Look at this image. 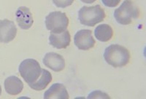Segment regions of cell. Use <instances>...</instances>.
<instances>
[{"instance_id":"ac0fdd59","label":"cell","mask_w":146,"mask_h":99,"mask_svg":"<svg viewBox=\"0 0 146 99\" xmlns=\"http://www.w3.org/2000/svg\"><path fill=\"white\" fill-rule=\"evenodd\" d=\"M81 1L86 4H92L94 2H96V0H81Z\"/></svg>"},{"instance_id":"7c38bea8","label":"cell","mask_w":146,"mask_h":99,"mask_svg":"<svg viewBox=\"0 0 146 99\" xmlns=\"http://www.w3.org/2000/svg\"><path fill=\"white\" fill-rule=\"evenodd\" d=\"M5 89L10 96H16L20 94L23 89V83L18 77L11 76L5 80Z\"/></svg>"},{"instance_id":"8992f818","label":"cell","mask_w":146,"mask_h":99,"mask_svg":"<svg viewBox=\"0 0 146 99\" xmlns=\"http://www.w3.org/2000/svg\"><path fill=\"white\" fill-rule=\"evenodd\" d=\"M74 42L77 48L81 50H88L93 48L96 44L92 32L88 29L78 31L74 36Z\"/></svg>"},{"instance_id":"d6986e66","label":"cell","mask_w":146,"mask_h":99,"mask_svg":"<svg viewBox=\"0 0 146 99\" xmlns=\"http://www.w3.org/2000/svg\"><path fill=\"white\" fill-rule=\"evenodd\" d=\"M1 94H2V87L0 85V96H1Z\"/></svg>"},{"instance_id":"3957f363","label":"cell","mask_w":146,"mask_h":99,"mask_svg":"<svg viewBox=\"0 0 146 99\" xmlns=\"http://www.w3.org/2000/svg\"><path fill=\"white\" fill-rule=\"evenodd\" d=\"M105 10L100 5L87 7L84 6L78 12V19L80 23L87 26L93 27L105 20Z\"/></svg>"},{"instance_id":"e0dca14e","label":"cell","mask_w":146,"mask_h":99,"mask_svg":"<svg viewBox=\"0 0 146 99\" xmlns=\"http://www.w3.org/2000/svg\"><path fill=\"white\" fill-rule=\"evenodd\" d=\"M102 3L108 7H115L120 3L121 0H102Z\"/></svg>"},{"instance_id":"ba28073f","label":"cell","mask_w":146,"mask_h":99,"mask_svg":"<svg viewBox=\"0 0 146 99\" xmlns=\"http://www.w3.org/2000/svg\"><path fill=\"white\" fill-rule=\"evenodd\" d=\"M45 66L56 72H60L65 68V60L62 55L56 53H48L43 58Z\"/></svg>"},{"instance_id":"4fadbf2b","label":"cell","mask_w":146,"mask_h":99,"mask_svg":"<svg viewBox=\"0 0 146 99\" xmlns=\"http://www.w3.org/2000/svg\"><path fill=\"white\" fill-rule=\"evenodd\" d=\"M52 81V75L50 72L45 69H42L41 74L38 79L32 84H29L32 89L36 91H40L45 89L47 86Z\"/></svg>"},{"instance_id":"8fae6325","label":"cell","mask_w":146,"mask_h":99,"mask_svg":"<svg viewBox=\"0 0 146 99\" xmlns=\"http://www.w3.org/2000/svg\"><path fill=\"white\" fill-rule=\"evenodd\" d=\"M70 98L68 92L64 84L56 83L50 87V88L45 91L44 94L45 99H68Z\"/></svg>"},{"instance_id":"5bb4252c","label":"cell","mask_w":146,"mask_h":99,"mask_svg":"<svg viewBox=\"0 0 146 99\" xmlns=\"http://www.w3.org/2000/svg\"><path fill=\"white\" fill-rule=\"evenodd\" d=\"M94 35L100 42H107L113 38V30L108 24H101L95 28Z\"/></svg>"},{"instance_id":"52a82bcc","label":"cell","mask_w":146,"mask_h":99,"mask_svg":"<svg viewBox=\"0 0 146 99\" xmlns=\"http://www.w3.org/2000/svg\"><path fill=\"white\" fill-rule=\"evenodd\" d=\"M16 35L17 28L13 22L7 19L0 20V42H10Z\"/></svg>"},{"instance_id":"9c48e42d","label":"cell","mask_w":146,"mask_h":99,"mask_svg":"<svg viewBox=\"0 0 146 99\" xmlns=\"http://www.w3.org/2000/svg\"><path fill=\"white\" fill-rule=\"evenodd\" d=\"M16 21L18 26L23 30L29 29L34 23L32 14L28 7L25 6L20 7L15 13Z\"/></svg>"},{"instance_id":"30bf717a","label":"cell","mask_w":146,"mask_h":99,"mask_svg":"<svg viewBox=\"0 0 146 99\" xmlns=\"http://www.w3.org/2000/svg\"><path fill=\"white\" fill-rule=\"evenodd\" d=\"M71 36L69 31L65 30L62 33H50L49 36L50 45L56 49H65L70 45Z\"/></svg>"},{"instance_id":"5b68a950","label":"cell","mask_w":146,"mask_h":99,"mask_svg":"<svg viewBox=\"0 0 146 99\" xmlns=\"http://www.w3.org/2000/svg\"><path fill=\"white\" fill-rule=\"evenodd\" d=\"M69 26V18L66 13L61 11H54L45 18V26L52 33H62Z\"/></svg>"},{"instance_id":"9a60e30c","label":"cell","mask_w":146,"mask_h":99,"mask_svg":"<svg viewBox=\"0 0 146 99\" xmlns=\"http://www.w3.org/2000/svg\"><path fill=\"white\" fill-rule=\"evenodd\" d=\"M56 7H61V8H65L72 5L74 2V0H52Z\"/></svg>"},{"instance_id":"277c9868","label":"cell","mask_w":146,"mask_h":99,"mask_svg":"<svg viewBox=\"0 0 146 99\" xmlns=\"http://www.w3.org/2000/svg\"><path fill=\"white\" fill-rule=\"evenodd\" d=\"M18 70L21 76L28 84L36 81L42 71L40 63L35 59H26L23 61L19 66Z\"/></svg>"},{"instance_id":"7a4b0ae2","label":"cell","mask_w":146,"mask_h":99,"mask_svg":"<svg viewBox=\"0 0 146 99\" xmlns=\"http://www.w3.org/2000/svg\"><path fill=\"white\" fill-rule=\"evenodd\" d=\"M140 10L132 0H125L118 8L115 10L114 17L121 25H129L134 20L139 18Z\"/></svg>"},{"instance_id":"2e32d148","label":"cell","mask_w":146,"mask_h":99,"mask_svg":"<svg viewBox=\"0 0 146 99\" xmlns=\"http://www.w3.org/2000/svg\"><path fill=\"white\" fill-rule=\"evenodd\" d=\"M88 98H110V96L101 91H94L88 96Z\"/></svg>"},{"instance_id":"6da1fadb","label":"cell","mask_w":146,"mask_h":99,"mask_svg":"<svg viewBox=\"0 0 146 99\" xmlns=\"http://www.w3.org/2000/svg\"><path fill=\"white\" fill-rule=\"evenodd\" d=\"M104 58L110 66L121 68L129 63L131 55L129 50L125 47L120 45H111L105 49Z\"/></svg>"}]
</instances>
